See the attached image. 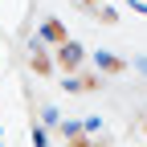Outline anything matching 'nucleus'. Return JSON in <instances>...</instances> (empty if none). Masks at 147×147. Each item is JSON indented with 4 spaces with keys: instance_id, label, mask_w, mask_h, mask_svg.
<instances>
[{
    "instance_id": "3",
    "label": "nucleus",
    "mask_w": 147,
    "mask_h": 147,
    "mask_svg": "<svg viewBox=\"0 0 147 147\" xmlns=\"http://www.w3.org/2000/svg\"><path fill=\"white\" fill-rule=\"evenodd\" d=\"M94 61H98V69H106V74H119V69H123V61L115 57V53H98Z\"/></svg>"
},
{
    "instance_id": "1",
    "label": "nucleus",
    "mask_w": 147,
    "mask_h": 147,
    "mask_svg": "<svg viewBox=\"0 0 147 147\" xmlns=\"http://www.w3.org/2000/svg\"><path fill=\"white\" fill-rule=\"evenodd\" d=\"M57 61H61V69H78V65H82V45L61 41V45H57Z\"/></svg>"
},
{
    "instance_id": "4",
    "label": "nucleus",
    "mask_w": 147,
    "mask_h": 147,
    "mask_svg": "<svg viewBox=\"0 0 147 147\" xmlns=\"http://www.w3.org/2000/svg\"><path fill=\"white\" fill-rule=\"evenodd\" d=\"M82 4H86V8H94V0H82Z\"/></svg>"
},
{
    "instance_id": "2",
    "label": "nucleus",
    "mask_w": 147,
    "mask_h": 147,
    "mask_svg": "<svg viewBox=\"0 0 147 147\" xmlns=\"http://www.w3.org/2000/svg\"><path fill=\"white\" fill-rule=\"evenodd\" d=\"M41 37H45V41H57V45H61V41H65V29H61V21H53V16H49V21L41 25Z\"/></svg>"
}]
</instances>
